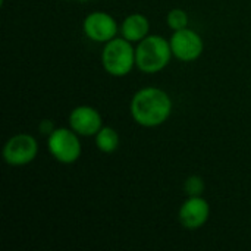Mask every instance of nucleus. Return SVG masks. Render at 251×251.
I'll return each mask as SVG.
<instances>
[{
	"label": "nucleus",
	"mask_w": 251,
	"mask_h": 251,
	"mask_svg": "<svg viewBox=\"0 0 251 251\" xmlns=\"http://www.w3.org/2000/svg\"><path fill=\"white\" fill-rule=\"evenodd\" d=\"M68 124L79 137L88 138L94 137L100 131L103 126V118L96 107L90 104H81L71 110Z\"/></svg>",
	"instance_id": "1a4fd4ad"
},
{
	"label": "nucleus",
	"mask_w": 251,
	"mask_h": 251,
	"mask_svg": "<svg viewBox=\"0 0 251 251\" xmlns=\"http://www.w3.org/2000/svg\"><path fill=\"white\" fill-rule=\"evenodd\" d=\"M166 24L172 31H179L188 26L190 24V18L187 10L181 9V7H174L168 12L166 15Z\"/></svg>",
	"instance_id": "f8f14e48"
},
{
	"label": "nucleus",
	"mask_w": 251,
	"mask_h": 251,
	"mask_svg": "<svg viewBox=\"0 0 251 251\" xmlns=\"http://www.w3.org/2000/svg\"><path fill=\"white\" fill-rule=\"evenodd\" d=\"M204 190H206V184L200 175H191L184 181V193L187 194V197L203 196Z\"/></svg>",
	"instance_id": "ddd939ff"
},
{
	"label": "nucleus",
	"mask_w": 251,
	"mask_h": 251,
	"mask_svg": "<svg viewBox=\"0 0 251 251\" xmlns=\"http://www.w3.org/2000/svg\"><path fill=\"white\" fill-rule=\"evenodd\" d=\"M174 57L171 43L159 34H149L135 46V68L143 74L163 71Z\"/></svg>",
	"instance_id": "f03ea898"
},
{
	"label": "nucleus",
	"mask_w": 251,
	"mask_h": 251,
	"mask_svg": "<svg viewBox=\"0 0 251 251\" xmlns=\"http://www.w3.org/2000/svg\"><path fill=\"white\" fill-rule=\"evenodd\" d=\"M38 154V141L28 132L12 135L3 146V160L9 166H25L35 160Z\"/></svg>",
	"instance_id": "39448f33"
},
{
	"label": "nucleus",
	"mask_w": 251,
	"mask_h": 251,
	"mask_svg": "<svg viewBox=\"0 0 251 251\" xmlns=\"http://www.w3.org/2000/svg\"><path fill=\"white\" fill-rule=\"evenodd\" d=\"M210 218V204L203 196H191L184 200L178 210V221L187 231L203 228Z\"/></svg>",
	"instance_id": "6e6552de"
},
{
	"label": "nucleus",
	"mask_w": 251,
	"mask_h": 251,
	"mask_svg": "<svg viewBox=\"0 0 251 251\" xmlns=\"http://www.w3.org/2000/svg\"><path fill=\"white\" fill-rule=\"evenodd\" d=\"M79 1H90V0H79Z\"/></svg>",
	"instance_id": "2eb2a0df"
},
{
	"label": "nucleus",
	"mask_w": 251,
	"mask_h": 251,
	"mask_svg": "<svg viewBox=\"0 0 251 251\" xmlns=\"http://www.w3.org/2000/svg\"><path fill=\"white\" fill-rule=\"evenodd\" d=\"M169 43L174 57L179 62H194L204 51V41L201 35L188 26L179 31H174L169 38Z\"/></svg>",
	"instance_id": "0eeeda50"
},
{
	"label": "nucleus",
	"mask_w": 251,
	"mask_h": 251,
	"mask_svg": "<svg viewBox=\"0 0 251 251\" xmlns=\"http://www.w3.org/2000/svg\"><path fill=\"white\" fill-rule=\"evenodd\" d=\"M121 37L137 44L150 34V21L146 15L140 12L129 13L121 22Z\"/></svg>",
	"instance_id": "9d476101"
},
{
	"label": "nucleus",
	"mask_w": 251,
	"mask_h": 251,
	"mask_svg": "<svg viewBox=\"0 0 251 251\" xmlns=\"http://www.w3.org/2000/svg\"><path fill=\"white\" fill-rule=\"evenodd\" d=\"M101 66L115 78H124L135 68V47L134 43L124 37H115L113 40L103 44L101 50Z\"/></svg>",
	"instance_id": "7ed1b4c3"
},
{
	"label": "nucleus",
	"mask_w": 251,
	"mask_h": 251,
	"mask_svg": "<svg viewBox=\"0 0 251 251\" xmlns=\"http://www.w3.org/2000/svg\"><path fill=\"white\" fill-rule=\"evenodd\" d=\"M119 134L113 126H101L100 131L94 135V143L99 151L104 154H112L118 150L119 147Z\"/></svg>",
	"instance_id": "9b49d317"
},
{
	"label": "nucleus",
	"mask_w": 251,
	"mask_h": 251,
	"mask_svg": "<svg viewBox=\"0 0 251 251\" xmlns=\"http://www.w3.org/2000/svg\"><path fill=\"white\" fill-rule=\"evenodd\" d=\"M171 96L159 87H143L131 99L129 113L134 122L143 128H157L172 115Z\"/></svg>",
	"instance_id": "f257e3e1"
},
{
	"label": "nucleus",
	"mask_w": 251,
	"mask_h": 251,
	"mask_svg": "<svg viewBox=\"0 0 251 251\" xmlns=\"http://www.w3.org/2000/svg\"><path fill=\"white\" fill-rule=\"evenodd\" d=\"M81 138L82 137H79L71 126L56 128L47 137V149L50 156L62 165H72L78 162L82 154Z\"/></svg>",
	"instance_id": "20e7f679"
},
{
	"label": "nucleus",
	"mask_w": 251,
	"mask_h": 251,
	"mask_svg": "<svg viewBox=\"0 0 251 251\" xmlns=\"http://www.w3.org/2000/svg\"><path fill=\"white\" fill-rule=\"evenodd\" d=\"M54 129H56V126H54L53 121H50V119H43V121L40 122V125H38V131H40V134L44 135V137H49Z\"/></svg>",
	"instance_id": "4468645a"
},
{
	"label": "nucleus",
	"mask_w": 251,
	"mask_h": 251,
	"mask_svg": "<svg viewBox=\"0 0 251 251\" xmlns=\"http://www.w3.org/2000/svg\"><path fill=\"white\" fill-rule=\"evenodd\" d=\"M121 25L118 21L104 10L90 12L82 21V31L85 37L94 43L106 44L107 41L118 37Z\"/></svg>",
	"instance_id": "423d86ee"
}]
</instances>
